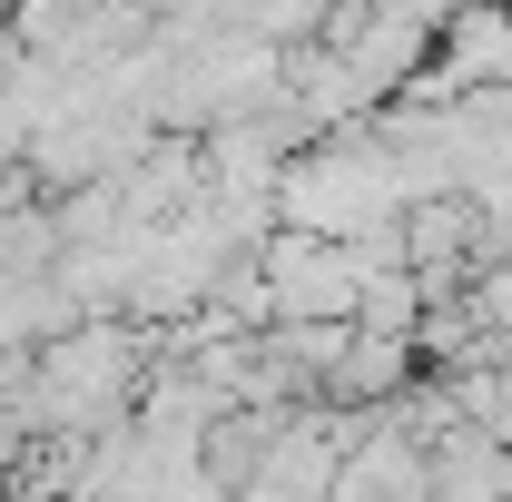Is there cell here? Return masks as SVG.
Listing matches in <instances>:
<instances>
[{"label":"cell","mask_w":512,"mask_h":502,"mask_svg":"<svg viewBox=\"0 0 512 502\" xmlns=\"http://www.w3.org/2000/svg\"><path fill=\"white\" fill-rule=\"evenodd\" d=\"M414 375V335H384V325H345L335 365H325V394L316 404H394Z\"/></svg>","instance_id":"obj_1"}]
</instances>
